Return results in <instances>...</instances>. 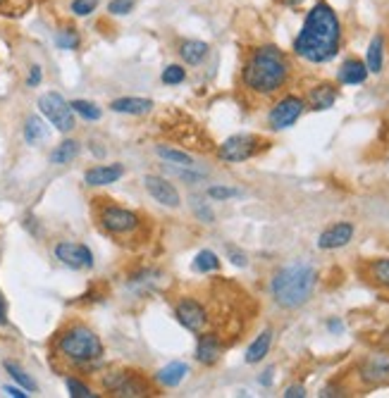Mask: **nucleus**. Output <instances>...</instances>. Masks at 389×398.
Instances as JSON below:
<instances>
[{
  "label": "nucleus",
  "instance_id": "ea45409f",
  "mask_svg": "<svg viewBox=\"0 0 389 398\" xmlns=\"http://www.w3.org/2000/svg\"><path fill=\"white\" fill-rule=\"evenodd\" d=\"M230 257H232V262H235L237 267H246V255H244V253H239V250L230 248Z\"/></svg>",
  "mask_w": 389,
  "mask_h": 398
},
{
  "label": "nucleus",
  "instance_id": "72a5a7b5",
  "mask_svg": "<svg viewBox=\"0 0 389 398\" xmlns=\"http://www.w3.org/2000/svg\"><path fill=\"white\" fill-rule=\"evenodd\" d=\"M65 384H68V391L72 398H91L93 396V391L88 389L84 382H79V379H74V377H68Z\"/></svg>",
  "mask_w": 389,
  "mask_h": 398
},
{
  "label": "nucleus",
  "instance_id": "0eeeda50",
  "mask_svg": "<svg viewBox=\"0 0 389 398\" xmlns=\"http://www.w3.org/2000/svg\"><path fill=\"white\" fill-rule=\"evenodd\" d=\"M305 110V100L299 96H285L280 98L268 112V125L275 132H282V129H289L299 122V117L303 115Z\"/></svg>",
  "mask_w": 389,
  "mask_h": 398
},
{
  "label": "nucleus",
  "instance_id": "f3484780",
  "mask_svg": "<svg viewBox=\"0 0 389 398\" xmlns=\"http://www.w3.org/2000/svg\"><path fill=\"white\" fill-rule=\"evenodd\" d=\"M310 110H330L332 105L337 103V88L332 83H318L308 91V98H305Z\"/></svg>",
  "mask_w": 389,
  "mask_h": 398
},
{
  "label": "nucleus",
  "instance_id": "5701e85b",
  "mask_svg": "<svg viewBox=\"0 0 389 398\" xmlns=\"http://www.w3.org/2000/svg\"><path fill=\"white\" fill-rule=\"evenodd\" d=\"M208 43L203 41H193V38H189L180 46V58L184 60L186 65H201L205 60V55H208Z\"/></svg>",
  "mask_w": 389,
  "mask_h": 398
},
{
  "label": "nucleus",
  "instance_id": "7ed1b4c3",
  "mask_svg": "<svg viewBox=\"0 0 389 398\" xmlns=\"http://www.w3.org/2000/svg\"><path fill=\"white\" fill-rule=\"evenodd\" d=\"M315 282H318V272L310 262L296 260L289 265L280 267L270 279V296L285 310H296L313 296Z\"/></svg>",
  "mask_w": 389,
  "mask_h": 398
},
{
  "label": "nucleus",
  "instance_id": "79ce46f5",
  "mask_svg": "<svg viewBox=\"0 0 389 398\" xmlns=\"http://www.w3.org/2000/svg\"><path fill=\"white\" fill-rule=\"evenodd\" d=\"M327 329H330L332 334H339V332H344V324L339 322V319H330V322H327Z\"/></svg>",
  "mask_w": 389,
  "mask_h": 398
},
{
  "label": "nucleus",
  "instance_id": "4c0bfd02",
  "mask_svg": "<svg viewBox=\"0 0 389 398\" xmlns=\"http://www.w3.org/2000/svg\"><path fill=\"white\" fill-rule=\"evenodd\" d=\"M305 396V386L303 384H294L289 386V389L285 391V398H303Z\"/></svg>",
  "mask_w": 389,
  "mask_h": 398
},
{
  "label": "nucleus",
  "instance_id": "a211bd4d",
  "mask_svg": "<svg viewBox=\"0 0 389 398\" xmlns=\"http://www.w3.org/2000/svg\"><path fill=\"white\" fill-rule=\"evenodd\" d=\"M222 356V344L215 334H203L196 346V360L203 365H215Z\"/></svg>",
  "mask_w": 389,
  "mask_h": 398
},
{
  "label": "nucleus",
  "instance_id": "423d86ee",
  "mask_svg": "<svg viewBox=\"0 0 389 398\" xmlns=\"http://www.w3.org/2000/svg\"><path fill=\"white\" fill-rule=\"evenodd\" d=\"M260 148H263V141L258 136H253V134H237V136H230L227 141L220 143L218 158L222 162H246L255 153H260Z\"/></svg>",
  "mask_w": 389,
  "mask_h": 398
},
{
  "label": "nucleus",
  "instance_id": "2eb2a0df",
  "mask_svg": "<svg viewBox=\"0 0 389 398\" xmlns=\"http://www.w3.org/2000/svg\"><path fill=\"white\" fill-rule=\"evenodd\" d=\"M368 74L370 72H368V67H365L363 60L349 58V60H344L342 67H339L337 79H339V83H344V86H358V83H365Z\"/></svg>",
  "mask_w": 389,
  "mask_h": 398
},
{
  "label": "nucleus",
  "instance_id": "aec40b11",
  "mask_svg": "<svg viewBox=\"0 0 389 398\" xmlns=\"http://www.w3.org/2000/svg\"><path fill=\"white\" fill-rule=\"evenodd\" d=\"M365 67H368L370 74H380L382 67H385V36L382 33L372 36L368 53H365Z\"/></svg>",
  "mask_w": 389,
  "mask_h": 398
},
{
  "label": "nucleus",
  "instance_id": "f257e3e1",
  "mask_svg": "<svg viewBox=\"0 0 389 398\" xmlns=\"http://www.w3.org/2000/svg\"><path fill=\"white\" fill-rule=\"evenodd\" d=\"M342 48V22L330 3L318 0L305 13L303 26L294 38V53L310 65H325Z\"/></svg>",
  "mask_w": 389,
  "mask_h": 398
},
{
  "label": "nucleus",
  "instance_id": "cd10ccee",
  "mask_svg": "<svg viewBox=\"0 0 389 398\" xmlns=\"http://www.w3.org/2000/svg\"><path fill=\"white\" fill-rule=\"evenodd\" d=\"M5 369H8V374L10 377L15 379V382H17L22 389L24 391H38V384L34 382V379L29 377V374L24 372V369H22L17 363H13V360H5Z\"/></svg>",
  "mask_w": 389,
  "mask_h": 398
},
{
  "label": "nucleus",
  "instance_id": "6ab92c4d",
  "mask_svg": "<svg viewBox=\"0 0 389 398\" xmlns=\"http://www.w3.org/2000/svg\"><path fill=\"white\" fill-rule=\"evenodd\" d=\"M110 110L120 112V115H146L153 110V100L151 98H118L110 103Z\"/></svg>",
  "mask_w": 389,
  "mask_h": 398
},
{
  "label": "nucleus",
  "instance_id": "7c9ffc66",
  "mask_svg": "<svg viewBox=\"0 0 389 398\" xmlns=\"http://www.w3.org/2000/svg\"><path fill=\"white\" fill-rule=\"evenodd\" d=\"M55 43H58V48H63V50H77L79 48V43H81V38H79V33H77V29H60L58 31V36H55Z\"/></svg>",
  "mask_w": 389,
  "mask_h": 398
},
{
  "label": "nucleus",
  "instance_id": "2f4dec72",
  "mask_svg": "<svg viewBox=\"0 0 389 398\" xmlns=\"http://www.w3.org/2000/svg\"><path fill=\"white\" fill-rule=\"evenodd\" d=\"M163 83H168V86H177V83H182L186 79V70L182 65H170L163 70Z\"/></svg>",
  "mask_w": 389,
  "mask_h": 398
},
{
  "label": "nucleus",
  "instance_id": "9d476101",
  "mask_svg": "<svg viewBox=\"0 0 389 398\" xmlns=\"http://www.w3.org/2000/svg\"><path fill=\"white\" fill-rule=\"evenodd\" d=\"M55 257H58L63 265L72 267V270L93 267V253L88 250V246L74 244V241H60V244L55 246Z\"/></svg>",
  "mask_w": 389,
  "mask_h": 398
},
{
  "label": "nucleus",
  "instance_id": "b1692460",
  "mask_svg": "<svg viewBox=\"0 0 389 398\" xmlns=\"http://www.w3.org/2000/svg\"><path fill=\"white\" fill-rule=\"evenodd\" d=\"M46 138H48L46 122H43L41 117H36V115L26 117V122H24V141L29 145H38V143L46 141Z\"/></svg>",
  "mask_w": 389,
  "mask_h": 398
},
{
  "label": "nucleus",
  "instance_id": "58836bf2",
  "mask_svg": "<svg viewBox=\"0 0 389 398\" xmlns=\"http://www.w3.org/2000/svg\"><path fill=\"white\" fill-rule=\"evenodd\" d=\"M41 67L38 65H34L31 67V72H29V79H26V83H29V86H38V83H41Z\"/></svg>",
  "mask_w": 389,
  "mask_h": 398
},
{
  "label": "nucleus",
  "instance_id": "a878e982",
  "mask_svg": "<svg viewBox=\"0 0 389 398\" xmlns=\"http://www.w3.org/2000/svg\"><path fill=\"white\" fill-rule=\"evenodd\" d=\"M79 155V141H63L60 145H55V150L51 153V162L53 165H68Z\"/></svg>",
  "mask_w": 389,
  "mask_h": 398
},
{
  "label": "nucleus",
  "instance_id": "c03bdc74",
  "mask_svg": "<svg viewBox=\"0 0 389 398\" xmlns=\"http://www.w3.org/2000/svg\"><path fill=\"white\" fill-rule=\"evenodd\" d=\"M260 384H263V386H270L272 384V367L268 369V372H263V377H260Z\"/></svg>",
  "mask_w": 389,
  "mask_h": 398
},
{
  "label": "nucleus",
  "instance_id": "473e14b6",
  "mask_svg": "<svg viewBox=\"0 0 389 398\" xmlns=\"http://www.w3.org/2000/svg\"><path fill=\"white\" fill-rule=\"evenodd\" d=\"M193 167H184L182 170V165H168V172L170 175H175L177 179H184V182H191V184H196V182H201L203 175L201 172H191Z\"/></svg>",
  "mask_w": 389,
  "mask_h": 398
},
{
  "label": "nucleus",
  "instance_id": "ddd939ff",
  "mask_svg": "<svg viewBox=\"0 0 389 398\" xmlns=\"http://www.w3.org/2000/svg\"><path fill=\"white\" fill-rule=\"evenodd\" d=\"M143 186H146V191L151 193L160 205H165V207H180V203H182L180 191L172 186L168 179L155 177V175H146V177H143Z\"/></svg>",
  "mask_w": 389,
  "mask_h": 398
},
{
  "label": "nucleus",
  "instance_id": "9b49d317",
  "mask_svg": "<svg viewBox=\"0 0 389 398\" xmlns=\"http://www.w3.org/2000/svg\"><path fill=\"white\" fill-rule=\"evenodd\" d=\"M105 389L115 391L120 396H146L148 386L143 379H138L136 374L132 372H115L110 377H105Z\"/></svg>",
  "mask_w": 389,
  "mask_h": 398
},
{
  "label": "nucleus",
  "instance_id": "412c9836",
  "mask_svg": "<svg viewBox=\"0 0 389 398\" xmlns=\"http://www.w3.org/2000/svg\"><path fill=\"white\" fill-rule=\"evenodd\" d=\"M270 346H272V329H265V332H260L255 336L253 344L246 349V358H244V360H246L248 365H255V363H260L265 356H268Z\"/></svg>",
  "mask_w": 389,
  "mask_h": 398
},
{
  "label": "nucleus",
  "instance_id": "f8f14e48",
  "mask_svg": "<svg viewBox=\"0 0 389 398\" xmlns=\"http://www.w3.org/2000/svg\"><path fill=\"white\" fill-rule=\"evenodd\" d=\"M360 379L370 386H380L389 382V356L387 353H372L360 365Z\"/></svg>",
  "mask_w": 389,
  "mask_h": 398
},
{
  "label": "nucleus",
  "instance_id": "393cba45",
  "mask_svg": "<svg viewBox=\"0 0 389 398\" xmlns=\"http://www.w3.org/2000/svg\"><path fill=\"white\" fill-rule=\"evenodd\" d=\"M155 155L160 160L170 162V165H182V167H196L193 165V158L184 150H177V148H170V145H155Z\"/></svg>",
  "mask_w": 389,
  "mask_h": 398
},
{
  "label": "nucleus",
  "instance_id": "6e6552de",
  "mask_svg": "<svg viewBox=\"0 0 389 398\" xmlns=\"http://www.w3.org/2000/svg\"><path fill=\"white\" fill-rule=\"evenodd\" d=\"M101 224L110 234H132L134 229L141 227V220H138L136 212L127 210V207L108 205L101 212Z\"/></svg>",
  "mask_w": 389,
  "mask_h": 398
},
{
  "label": "nucleus",
  "instance_id": "1a4fd4ad",
  "mask_svg": "<svg viewBox=\"0 0 389 398\" xmlns=\"http://www.w3.org/2000/svg\"><path fill=\"white\" fill-rule=\"evenodd\" d=\"M175 317L177 322L182 324L184 329L193 334H203L205 324H208V312L198 301L193 298H182L175 308Z\"/></svg>",
  "mask_w": 389,
  "mask_h": 398
},
{
  "label": "nucleus",
  "instance_id": "4468645a",
  "mask_svg": "<svg viewBox=\"0 0 389 398\" xmlns=\"http://www.w3.org/2000/svg\"><path fill=\"white\" fill-rule=\"evenodd\" d=\"M354 224L351 222H337L332 227H327L325 232L318 237V248L322 250H337V248H344L349 241L354 239Z\"/></svg>",
  "mask_w": 389,
  "mask_h": 398
},
{
  "label": "nucleus",
  "instance_id": "f03ea898",
  "mask_svg": "<svg viewBox=\"0 0 389 398\" xmlns=\"http://www.w3.org/2000/svg\"><path fill=\"white\" fill-rule=\"evenodd\" d=\"M292 65L285 50L277 46H260L248 55L241 70V81L251 93L258 96H275L280 88L287 86Z\"/></svg>",
  "mask_w": 389,
  "mask_h": 398
},
{
  "label": "nucleus",
  "instance_id": "20e7f679",
  "mask_svg": "<svg viewBox=\"0 0 389 398\" xmlns=\"http://www.w3.org/2000/svg\"><path fill=\"white\" fill-rule=\"evenodd\" d=\"M58 351L72 365H91L103 358V344L88 327H70L58 339Z\"/></svg>",
  "mask_w": 389,
  "mask_h": 398
},
{
  "label": "nucleus",
  "instance_id": "a19ab883",
  "mask_svg": "<svg viewBox=\"0 0 389 398\" xmlns=\"http://www.w3.org/2000/svg\"><path fill=\"white\" fill-rule=\"evenodd\" d=\"M5 394L15 396V398H26V396H29V394H24L22 389H17V386H5Z\"/></svg>",
  "mask_w": 389,
  "mask_h": 398
},
{
  "label": "nucleus",
  "instance_id": "a18cd8bd",
  "mask_svg": "<svg viewBox=\"0 0 389 398\" xmlns=\"http://www.w3.org/2000/svg\"><path fill=\"white\" fill-rule=\"evenodd\" d=\"M305 0H282V5H287V8H299V5H303Z\"/></svg>",
  "mask_w": 389,
  "mask_h": 398
},
{
  "label": "nucleus",
  "instance_id": "4be33fe9",
  "mask_svg": "<svg viewBox=\"0 0 389 398\" xmlns=\"http://www.w3.org/2000/svg\"><path fill=\"white\" fill-rule=\"evenodd\" d=\"M186 374H189V367L184 365V363H170V365H165L163 369H158L155 379H158L163 386L172 389V386H180L182 382H184Z\"/></svg>",
  "mask_w": 389,
  "mask_h": 398
},
{
  "label": "nucleus",
  "instance_id": "bb28decb",
  "mask_svg": "<svg viewBox=\"0 0 389 398\" xmlns=\"http://www.w3.org/2000/svg\"><path fill=\"white\" fill-rule=\"evenodd\" d=\"M368 277H370V282L377 284V287L389 289V257L372 260L368 265Z\"/></svg>",
  "mask_w": 389,
  "mask_h": 398
},
{
  "label": "nucleus",
  "instance_id": "37998d69",
  "mask_svg": "<svg viewBox=\"0 0 389 398\" xmlns=\"http://www.w3.org/2000/svg\"><path fill=\"white\" fill-rule=\"evenodd\" d=\"M0 324H8V305H5L3 296H0Z\"/></svg>",
  "mask_w": 389,
  "mask_h": 398
},
{
  "label": "nucleus",
  "instance_id": "dca6fc26",
  "mask_svg": "<svg viewBox=\"0 0 389 398\" xmlns=\"http://www.w3.org/2000/svg\"><path fill=\"white\" fill-rule=\"evenodd\" d=\"M122 177H125V167L120 162H115V165H98L86 170L84 182L88 186H108V184H115Z\"/></svg>",
  "mask_w": 389,
  "mask_h": 398
},
{
  "label": "nucleus",
  "instance_id": "39448f33",
  "mask_svg": "<svg viewBox=\"0 0 389 398\" xmlns=\"http://www.w3.org/2000/svg\"><path fill=\"white\" fill-rule=\"evenodd\" d=\"M38 110H41V115L46 117L58 132L70 134L72 129L77 127L74 110H72V105L60 96V93H55V91L43 93V96L38 98Z\"/></svg>",
  "mask_w": 389,
  "mask_h": 398
},
{
  "label": "nucleus",
  "instance_id": "e433bc0d",
  "mask_svg": "<svg viewBox=\"0 0 389 398\" xmlns=\"http://www.w3.org/2000/svg\"><path fill=\"white\" fill-rule=\"evenodd\" d=\"M208 196L213 200H227V198H237L239 191L237 189H230V186H210Z\"/></svg>",
  "mask_w": 389,
  "mask_h": 398
},
{
  "label": "nucleus",
  "instance_id": "c85d7f7f",
  "mask_svg": "<svg viewBox=\"0 0 389 398\" xmlns=\"http://www.w3.org/2000/svg\"><path fill=\"white\" fill-rule=\"evenodd\" d=\"M72 110L77 112L79 117H84L86 122H98L103 117V110L98 108L96 103H91V100H72Z\"/></svg>",
  "mask_w": 389,
  "mask_h": 398
},
{
  "label": "nucleus",
  "instance_id": "c9c22d12",
  "mask_svg": "<svg viewBox=\"0 0 389 398\" xmlns=\"http://www.w3.org/2000/svg\"><path fill=\"white\" fill-rule=\"evenodd\" d=\"M134 8H136V0H110L108 3V13L115 15V17L129 15Z\"/></svg>",
  "mask_w": 389,
  "mask_h": 398
},
{
  "label": "nucleus",
  "instance_id": "f704fd0d",
  "mask_svg": "<svg viewBox=\"0 0 389 398\" xmlns=\"http://www.w3.org/2000/svg\"><path fill=\"white\" fill-rule=\"evenodd\" d=\"M96 8H98V0H72L70 5L72 15L77 17H88L91 13H96Z\"/></svg>",
  "mask_w": 389,
  "mask_h": 398
},
{
  "label": "nucleus",
  "instance_id": "c756f323",
  "mask_svg": "<svg viewBox=\"0 0 389 398\" xmlns=\"http://www.w3.org/2000/svg\"><path fill=\"white\" fill-rule=\"evenodd\" d=\"M220 267V257L213 253V250H201L193 260V270L196 272H215Z\"/></svg>",
  "mask_w": 389,
  "mask_h": 398
}]
</instances>
